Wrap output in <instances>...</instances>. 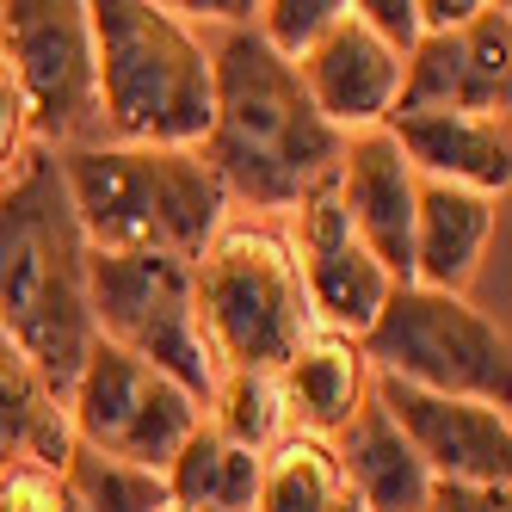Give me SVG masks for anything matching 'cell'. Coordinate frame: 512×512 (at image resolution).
<instances>
[{"mask_svg": "<svg viewBox=\"0 0 512 512\" xmlns=\"http://www.w3.org/2000/svg\"><path fill=\"white\" fill-rule=\"evenodd\" d=\"M383 130L401 142L414 179H438V186H463V192H482V198H506V186H512L506 118L420 112V118H389Z\"/></svg>", "mask_w": 512, "mask_h": 512, "instance_id": "cell-15", "label": "cell"}, {"mask_svg": "<svg viewBox=\"0 0 512 512\" xmlns=\"http://www.w3.org/2000/svg\"><path fill=\"white\" fill-rule=\"evenodd\" d=\"M334 512H364V506H358V500H352V494H346V500H340V506H334Z\"/></svg>", "mask_w": 512, "mask_h": 512, "instance_id": "cell-29", "label": "cell"}, {"mask_svg": "<svg viewBox=\"0 0 512 512\" xmlns=\"http://www.w3.org/2000/svg\"><path fill=\"white\" fill-rule=\"evenodd\" d=\"M167 512H173V506H167Z\"/></svg>", "mask_w": 512, "mask_h": 512, "instance_id": "cell-30", "label": "cell"}, {"mask_svg": "<svg viewBox=\"0 0 512 512\" xmlns=\"http://www.w3.org/2000/svg\"><path fill=\"white\" fill-rule=\"evenodd\" d=\"M87 253L93 247L75 223L56 155L25 149L0 186V334L31 358L56 401H68L93 346Z\"/></svg>", "mask_w": 512, "mask_h": 512, "instance_id": "cell-2", "label": "cell"}, {"mask_svg": "<svg viewBox=\"0 0 512 512\" xmlns=\"http://www.w3.org/2000/svg\"><path fill=\"white\" fill-rule=\"evenodd\" d=\"M31 149V124H25V99H19V81H13V68L7 56H0V173L13 179V167L25 161Z\"/></svg>", "mask_w": 512, "mask_h": 512, "instance_id": "cell-27", "label": "cell"}, {"mask_svg": "<svg viewBox=\"0 0 512 512\" xmlns=\"http://www.w3.org/2000/svg\"><path fill=\"white\" fill-rule=\"evenodd\" d=\"M198 327L223 371L278 377V364L315 334L303 266L278 229H223L192 266Z\"/></svg>", "mask_w": 512, "mask_h": 512, "instance_id": "cell-5", "label": "cell"}, {"mask_svg": "<svg viewBox=\"0 0 512 512\" xmlns=\"http://www.w3.org/2000/svg\"><path fill=\"white\" fill-rule=\"evenodd\" d=\"M334 463L364 512H426L432 475L377 401H364L352 414V426L334 438Z\"/></svg>", "mask_w": 512, "mask_h": 512, "instance_id": "cell-18", "label": "cell"}, {"mask_svg": "<svg viewBox=\"0 0 512 512\" xmlns=\"http://www.w3.org/2000/svg\"><path fill=\"white\" fill-rule=\"evenodd\" d=\"M494 204L500 198L420 179V198H414V284L457 290L463 297V284L475 278L482 247L494 235Z\"/></svg>", "mask_w": 512, "mask_h": 512, "instance_id": "cell-17", "label": "cell"}, {"mask_svg": "<svg viewBox=\"0 0 512 512\" xmlns=\"http://www.w3.org/2000/svg\"><path fill=\"white\" fill-rule=\"evenodd\" d=\"M260 469H266V457L235 451L229 438L204 420L161 475L167 506L173 512H253V500H260Z\"/></svg>", "mask_w": 512, "mask_h": 512, "instance_id": "cell-20", "label": "cell"}, {"mask_svg": "<svg viewBox=\"0 0 512 512\" xmlns=\"http://www.w3.org/2000/svg\"><path fill=\"white\" fill-rule=\"evenodd\" d=\"M62 506H68L62 475L31 463H0V512H62Z\"/></svg>", "mask_w": 512, "mask_h": 512, "instance_id": "cell-25", "label": "cell"}, {"mask_svg": "<svg viewBox=\"0 0 512 512\" xmlns=\"http://www.w3.org/2000/svg\"><path fill=\"white\" fill-rule=\"evenodd\" d=\"M62 488H68V506L75 512H167V482L161 475L112 463V457L81 451V445L62 463Z\"/></svg>", "mask_w": 512, "mask_h": 512, "instance_id": "cell-22", "label": "cell"}, {"mask_svg": "<svg viewBox=\"0 0 512 512\" xmlns=\"http://www.w3.org/2000/svg\"><path fill=\"white\" fill-rule=\"evenodd\" d=\"M358 352L377 377L414 383L432 395L488 401V408H506V395H512L506 327L488 321L457 290L395 284L383 315L371 321V334L358 340Z\"/></svg>", "mask_w": 512, "mask_h": 512, "instance_id": "cell-6", "label": "cell"}, {"mask_svg": "<svg viewBox=\"0 0 512 512\" xmlns=\"http://www.w3.org/2000/svg\"><path fill=\"white\" fill-rule=\"evenodd\" d=\"M204 50L216 112L198 155L223 179V192L253 210H297L334 186L346 136L315 112L303 75L260 38V25H223Z\"/></svg>", "mask_w": 512, "mask_h": 512, "instance_id": "cell-1", "label": "cell"}, {"mask_svg": "<svg viewBox=\"0 0 512 512\" xmlns=\"http://www.w3.org/2000/svg\"><path fill=\"white\" fill-rule=\"evenodd\" d=\"M426 512H512V488H469V482H432Z\"/></svg>", "mask_w": 512, "mask_h": 512, "instance_id": "cell-28", "label": "cell"}, {"mask_svg": "<svg viewBox=\"0 0 512 512\" xmlns=\"http://www.w3.org/2000/svg\"><path fill=\"white\" fill-rule=\"evenodd\" d=\"M105 142L124 149H198L210 136L216 81L204 38L173 7L99 0L87 7Z\"/></svg>", "mask_w": 512, "mask_h": 512, "instance_id": "cell-4", "label": "cell"}, {"mask_svg": "<svg viewBox=\"0 0 512 512\" xmlns=\"http://www.w3.org/2000/svg\"><path fill=\"white\" fill-rule=\"evenodd\" d=\"M0 56H7L31 149H99V75H93V31L81 0H7L0 7Z\"/></svg>", "mask_w": 512, "mask_h": 512, "instance_id": "cell-8", "label": "cell"}, {"mask_svg": "<svg viewBox=\"0 0 512 512\" xmlns=\"http://www.w3.org/2000/svg\"><path fill=\"white\" fill-rule=\"evenodd\" d=\"M358 25L371 31L377 44H389L401 62L414 56V44H420V19H414V0H358Z\"/></svg>", "mask_w": 512, "mask_h": 512, "instance_id": "cell-26", "label": "cell"}, {"mask_svg": "<svg viewBox=\"0 0 512 512\" xmlns=\"http://www.w3.org/2000/svg\"><path fill=\"white\" fill-rule=\"evenodd\" d=\"M506 50H512V13L500 0H482V13L463 31L414 44V56L401 62V87H395L389 118H420V112L506 118Z\"/></svg>", "mask_w": 512, "mask_h": 512, "instance_id": "cell-12", "label": "cell"}, {"mask_svg": "<svg viewBox=\"0 0 512 512\" xmlns=\"http://www.w3.org/2000/svg\"><path fill=\"white\" fill-rule=\"evenodd\" d=\"M340 19V0H272V7H260V38L297 68L315 44H321V31Z\"/></svg>", "mask_w": 512, "mask_h": 512, "instance_id": "cell-24", "label": "cell"}, {"mask_svg": "<svg viewBox=\"0 0 512 512\" xmlns=\"http://www.w3.org/2000/svg\"><path fill=\"white\" fill-rule=\"evenodd\" d=\"M290 216H297V229H290L284 241H290V253H297V266H303V290H309L315 327L358 346L364 334H371V321L383 315L395 278L358 247V235L346 223V204H340L334 186L303 198Z\"/></svg>", "mask_w": 512, "mask_h": 512, "instance_id": "cell-11", "label": "cell"}, {"mask_svg": "<svg viewBox=\"0 0 512 512\" xmlns=\"http://www.w3.org/2000/svg\"><path fill=\"white\" fill-rule=\"evenodd\" d=\"M334 192L346 204V223H352L358 247L371 253L395 284H414V198H420V179H414L401 142L383 124L346 136Z\"/></svg>", "mask_w": 512, "mask_h": 512, "instance_id": "cell-13", "label": "cell"}, {"mask_svg": "<svg viewBox=\"0 0 512 512\" xmlns=\"http://www.w3.org/2000/svg\"><path fill=\"white\" fill-rule=\"evenodd\" d=\"M297 75L315 99V112L340 136H352V130L389 124L395 87H401V56L389 44H377L371 31L358 25L352 7H340V19L321 31V44L297 62Z\"/></svg>", "mask_w": 512, "mask_h": 512, "instance_id": "cell-14", "label": "cell"}, {"mask_svg": "<svg viewBox=\"0 0 512 512\" xmlns=\"http://www.w3.org/2000/svg\"><path fill=\"white\" fill-rule=\"evenodd\" d=\"M216 414L210 426L229 438L235 451H253L266 457L278 438H284V401H278V383L272 377H253V371H223L216 377Z\"/></svg>", "mask_w": 512, "mask_h": 512, "instance_id": "cell-23", "label": "cell"}, {"mask_svg": "<svg viewBox=\"0 0 512 512\" xmlns=\"http://www.w3.org/2000/svg\"><path fill=\"white\" fill-rule=\"evenodd\" d=\"M56 167L93 253H167L198 266V253L229 229V192L198 149L99 142L56 155Z\"/></svg>", "mask_w": 512, "mask_h": 512, "instance_id": "cell-3", "label": "cell"}, {"mask_svg": "<svg viewBox=\"0 0 512 512\" xmlns=\"http://www.w3.org/2000/svg\"><path fill=\"white\" fill-rule=\"evenodd\" d=\"M371 401L395 420V432L414 445L432 482H469V488H506L512 482V426L506 408L488 401L432 395L395 377H371Z\"/></svg>", "mask_w": 512, "mask_h": 512, "instance_id": "cell-10", "label": "cell"}, {"mask_svg": "<svg viewBox=\"0 0 512 512\" xmlns=\"http://www.w3.org/2000/svg\"><path fill=\"white\" fill-rule=\"evenodd\" d=\"M62 408H68V432H75L81 451H99L112 463L149 469V475H167L179 445L204 426L198 395H186L173 377L149 371L142 358L105 346V340L87 346V364Z\"/></svg>", "mask_w": 512, "mask_h": 512, "instance_id": "cell-9", "label": "cell"}, {"mask_svg": "<svg viewBox=\"0 0 512 512\" xmlns=\"http://www.w3.org/2000/svg\"><path fill=\"white\" fill-rule=\"evenodd\" d=\"M87 315L93 340L142 358L149 371L173 377L186 395H216V364L198 303H192V266L167 253H87Z\"/></svg>", "mask_w": 512, "mask_h": 512, "instance_id": "cell-7", "label": "cell"}, {"mask_svg": "<svg viewBox=\"0 0 512 512\" xmlns=\"http://www.w3.org/2000/svg\"><path fill=\"white\" fill-rule=\"evenodd\" d=\"M75 432H68V408L56 389L31 371V358L0 334V463H31L62 475Z\"/></svg>", "mask_w": 512, "mask_h": 512, "instance_id": "cell-19", "label": "cell"}, {"mask_svg": "<svg viewBox=\"0 0 512 512\" xmlns=\"http://www.w3.org/2000/svg\"><path fill=\"white\" fill-rule=\"evenodd\" d=\"M346 494L352 488H346V475L334 463V445L303 438V432H284L278 445L266 451L253 512H334Z\"/></svg>", "mask_w": 512, "mask_h": 512, "instance_id": "cell-21", "label": "cell"}, {"mask_svg": "<svg viewBox=\"0 0 512 512\" xmlns=\"http://www.w3.org/2000/svg\"><path fill=\"white\" fill-rule=\"evenodd\" d=\"M278 401H284V426H297L303 438H340L352 414L371 401V364L364 352L340 334H315L278 364Z\"/></svg>", "mask_w": 512, "mask_h": 512, "instance_id": "cell-16", "label": "cell"}]
</instances>
